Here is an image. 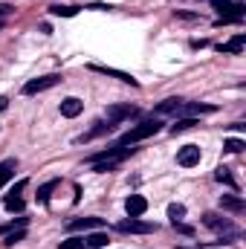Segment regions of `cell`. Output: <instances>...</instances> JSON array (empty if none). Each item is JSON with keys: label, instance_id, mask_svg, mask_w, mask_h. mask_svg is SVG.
I'll use <instances>...</instances> for the list:
<instances>
[{"label": "cell", "instance_id": "1", "mask_svg": "<svg viewBox=\"0 0 246 249\" xmlns=\"http://www.w3.org/2000/svg\"><path fill=\"white\" fill-rule=\"evenodd\" d=\"M162 130V122L159 119H145V122L133 124L124 136H119L113 145L116 148H124V145H136V142H142V139H148V136H154V133H159Z\"/></svg>", "mask_w": 246, "mask_h": 249}, {"label": "cell", "instance_id": "2", "mask_svg": "<svg viewBox=\"0 0 246 249\" xmlns=\"http://www.w3.org/2000/svg\"><path fill=\"white\" fill-rule=\"evenodd\" d=\"M203 226H209V229H214V232L226 235L220 244H232L235 238H241V229H238L229 217H223V214H217V212H206V214H203Z\"/></svg>", "mask_w": 246, "mask_h": 249}, {"label": "cell", "instance_id": "3", "mask_svg": "<svg viewBox=\"0 0 246 249\" xmlns=\"http://www.w3.org/2000/svg\"><path fill=\"white\" fill-rule=\"evenodd\" d=\"M211 9L220 18H235V20H244V15H246L244 0H211Z\"/></svg>", "mask_w": 246, "mask_h": 249}, {"label": "cell", "instance_id": "4", "mask_svg": "<svg viewBox=\"0 0 246 249\" xmlns=\"http://www.w3.org/2000/svg\"><path fill=\"white\" fill-rule=\"evenodd\" d=\"M61 81V75H41V78H32V81H26L23 84V96H35V93H44V90H50V87H55Z\"/></svg>", "mask_w": 246, "mask_h": 249}, {"label": "cell", "instance_id": "5", "mask_svg": "<svg viewBox=\"0 0 246 249\" xmlns=\"http://www.w3.org/2000/svg\"><path fill=\"white\" fill-rule=\"evenodd\" d=\"M87 70H93V72H102V75H110V78H119L124 84H130V87H139V81L130 75V72H124V70H113V67H102V64H87Z\"/></svg>", "mask_w": 246, "mask_h": 249}, {"label": "cell", "instance_id": "6", "mask_svg": "<svg viewBox=\"0 0 246 249\" xmlns=\"http://www.w3.org/2000/svg\"><path fill=\"white\" fill-rule=\"evenodd\" d=\"M200 157H203V151L197 148V145H185L177 151V162L183 165V168H194V165H200Z\"/></svg>", "mask_w": 246, "mask_h": 249}, {"label": "cell", "instance_id": "7", "mask_svg": "<svg viewBox=\"0 0 246 249\" xmlns=\"http://www.w3.org/2000/svg\"><path fill=\"white\" fill-rule=\"evenodd\" d=\"M139 110L133 107V105H110L107 107V122H113V124H119L124 122V119H133Z\"/></svg>", "mask_w": 246, "mask_h": 249}, {"label": "cell", "instance_id": "8", "mask_svg": "<svg viewBox=\"0 0 246 249\" xmlns=\"http://www.w3.org/2000/svg\"><path fill=\"white\" fill-rule=\"evenodd\" d=\"M119 232L151 235V232H157V226H154V223H145V220H139V217H130V220H122V223H119Z\"/></svg>", "mask_w": 246, "mask_h": 249}, {"label": "cell", "instance_id": "9", "mask_svg": "<svg viewBox=\"0 0 246 249\" xmlns=\"http://www.w3.org/2000/svg\"><path fill=\"white\" fill-rule=\"evenodd\" d=\"M124 212H127V217H142V214L148 212V200H145L142 194H130V197L124 200Z\"/></svg>", "mask_w": 246, "mask_h": 249}, {"label": "cell", "instance_id": "10", "mask_svg": "<svg viewBox=\"0 0 246 249\" xmlns=\"http://www.w3.org/2000/svg\"><path fill=\"white\" fill-rule=\"evenodd\" d=\"M102 226H105L102 217H78V220L67 223V232H90V229H102Z\"/></svg>", "mask_w": 246, "mask_h": 249}, {"label": "cell", "instance_id": "11", "mask_svg": "<svg viewBox=\"0 0 246 249\" xmlns=\"http://www.w3.org/2000/svg\"><path fill=\"white\" fill-rule=\"evenodd\" d=\"M183 99H165L157 105V116H180L183 113Z\"/></svg>", "mask_w": 246, "mask_h": 249}, {"label": "cell", "instance_id": "12", "mask_svg": "<svg viewBox=\"0 0 246 249\" xmlns=\"http://www.w3.org/2000/svg\"><path fill=\"white\" fill-rule=\"evenodd\" d=\"M244 47H246V35H244V32H238V35H235L232 41L220 44L217 50H220L223 55H241V53H244Z\"/></svg>", "mask_w": 246, "mask_h": 249}, {"label": "cell", "instance_id": "13", "mask_svg": "<svg viewBox=\"0 0 246 249\" xmlns=\"http://www.w3.org/2000/svg\"><path fill=\"white\" fill-rule=\"evenodd\" d=\"M81 110H84V102L75 99V96H67V99L61 102V116H67V119H75Z\"/></svg>", "mask_w": 246, "mask_h": 249}, {"label": "cell", "instance_id": "14", "mask_svg": "<svg viewBox=\"0 0 246 249\" xmlns=\"http://www.w3.org/2000/svg\"><path fill=\"white\" fill-rule=\"evenodd\" d=\"M220 209H226V212H232V214H244L246 203L241 197H235V194H223V197H220Z\"/></svg>", "mask_w": 246, "mask_h": 249}, {"label": "cell", "instance_id": "15", "mask_svg": "<svg viewBox=\"0 0 246 249\" xmlns=\"http://www.w3.org/2000/svg\"><path fill=\"white\" fill-rule=\"evenodd\" d=\"M113 122H99L93 130H87L84 136H78V142H90V139H96V136H105V133H113Z\"/></svg>", "mask_w": 246, "mask_h": 249}, {"label": "cell", "instance_id": "16", "mask_svg": "<svg viewBox=\"0 0 246 249\" xmlns=\"http://www.w3.org/2000/svg\"><path fill=\"white\" fill-rule=\"evenodd\" d=\"M214 110H217V105H200V102L183 105V113H188V116H206V113H214Z\"/></svg>", "mask_w": 246, "mask_h": 249}, {"label": "cell", "instance_id": "17", "mask_svg": "<svg viewBox=\"0 0 246 249\" xmlns=\"http://www.w3.org/2000/svg\"><path fill=\"white\" fill-rule=\"evenodd\" d=\"M81 241H84L90 249H102V247H107V244H110L107 232H93V235H87V238H81Z\"/></svg>", "mask_w": 246, "mask_h": 249}, {"label": "cell", "instance_id": "18", "mask_svg": "<svg viewBox=\"0 0 246 249\" xmlns=\"http://www.w3.org/2000/svg\"><path fill=\"white\" fill-rule=\"evenodd\" d=\"M3 206H6V212H12V214H15V212L20 214V212L26 209V203H23V197H20V194H6Z\"/></svg>", "mask_w": 246, "mask_h": 249}, {"label": "cell", "instance_id": "19", "mask_svg": "<svg viewBox=\"0 0 246 249\" xmlns=\"http://www.w3.org/2000/svg\"><path fill=\"white\" fill-rule=\"evenodd\" d=\"M50 15H55V18H75L78 6H61V3H55V6H50Z\"/></svg>", "mask_w": 246, "mask_h": 249}, {"label": "cell", "instance_id": "20", "mask_svg": "<svg viewBox=\"0 0 246 249\" xmlns=\"http://www.w3.org/2000/svg\"><path fill=\"white\" fill-rule=\"evenodd\" d=\"M55 186H58V180H50V183H44V186L38 188V203H41V206L50 203V194L55 191Z\"/></svg>", "mask_w": 246, "mask_h": 249}, {"label": "cell", "instance_id": "21", "mask_svg": "<svg viewBox=\"0 0 246 249\" xmlns=\"http://www.w3.org/2000/svg\"><path fill=\"white\" fill-rule=\"evenodd\" d=\"M12 174H15V160H6V162H0V188L12 180Z\"/></svg>", "mask_w": 246, "mask_h": 249}, {"label": "cell", "instance_id": "22", "mask_svg": "<svg viewBox=\"0 0 246 249\" xmlns=\"http://www.w3.org/2000/svg\"><path fill=\"white\" fill-rule=\"evenodd\" d=\"M214 180H217V183H223V186H229V188H238L235 177H232V174H229V168H223V165L214 171Z\"/></svg>", "mask_w": 246, "mask_h": 249}, {"label": "cell", "instance_id": "23", "mask_svg": "<svg viewBox=\"0 0 246 249\" xmlns=\"http://www.w3.org/2000/svg\"><path fill=\"white\" fill-rule=\"evenodd\" d=\"M194 124H200L194 116H188V119H177V122L171 124V133L177 136V133H183V130H188V127H194Z\"/></svg>", "mask_w": 246, "mask_h": 249}, {"label": "cell", "instance_id": "24", "mask_svg": "<svg viewBox=\"0 0 246 249\" xmlns=\"http://www.w3.org/2000/svg\"><path fill=\"white\" fill-rule=\"evenodd\" d=\"M168 217H171V223L183 220V217H185V206H183V203H171V206H168Z\"/></svg>", "mask_w": 246, "mask_h": 249}, {"label": "cell", "instance_id": "25", "mask_svg": "<svg viewBox=\"0 0 246 249\" xmlns=\"http://www.w3.org/2000/svg\"><path fill=\"white\" fill-rule=\"evenodd\" d=\"M244 148H246L244 139H226V142H223V151H229V154H241Z\"/></svg>", "mask_w": 246, "mask_h": 249}, {"label": "cell", "instance_id": "26", "mask_svg": "<svg viewBox=\"0 0 246 249\" xmlns=\"http://www.w3.org/2000/svg\"><path fill=\"white\" fill-rule=\"evenodd\" d=\"M23 238H26L23 229H18V232H6V241H3V244H6V247H15V244H20Z\"/></svg>", "mask_w": 246, "mask_h": 249}, {"label": "cell", "instance_id": "27", "mask_svg": "<svg viewBox=\"0 0 246 249\" xmlns=\"http://www.w3.org/2000/svg\"><path fill=\"white\" fill-rule=\"evenodd\" d=\"M58 249H84V241L81 238H67V241L58 244Z\"/></svg>", "mask_w": 246, "mask_h": 249}, {"label": "cell", "instance_id": "28", "mask_svg": "<svg viewBox=\"0 0 246 249\" xmlns=\"http://www.w3.org/2000/svg\"><path fill=\"white\" fill-rule=\"evenodd\" d=\"M174 229H177V232H183V235H194V226H185V223H180V220L174 223Z\"/></svg>", "mask_w": 246, "mask_h": 249}, {"label": "cell", "instance_id": "29", "mask_svg": "<svg viewBox=\"0 0 246 249\" xmlns=\"http://www.w3.org/2000/svg\"><path fill=\"white\" fill-rule=\"evenodd\" d=\"M23 188H26V180H18V183H15V186L9 188V194H20V191H23Z\"/></svg>", "mask_w": 246, "mask_h": 249}, {"label": "cell", "instance_id": "30", "mask_svg": "<svg viewBox=\"0 0 246 249\" xmlns=\"http://www.w3.org/2000/svg\"><path fill=\"white\" fill-rule=\"evenodd\" d=\"M6 107H9V99H6V96H0V113H3Z\"/></svg>", "mask_w": 246, "mask_h": 249}, {"label": "cell", "instance_id": "31", "mask_svg": "<svg viewBox=\"0 0 246 249\" xmlns=\"http://www.w3.org/2000/svg\"><path fill=\"white\" fill-rule=\"evenodd\" d=\"M9 12H12V6H3V3H0V18H6Z\"/></svg>", "mask_w": 246, "mask_h": 249}, {"label": "cell", "instance_id": "32", "mask_svg": "<svg viewBox=\"0 0 246 249\" xmlns=\"http://www.w3.org/2000/svg\"><path fill=\"white\" fill-rule=\"evenodd\" d=\"M0 26H3V23H0Z\"/></svg>", "mask_w": 246, "mask_h": 249}]
</instances>
